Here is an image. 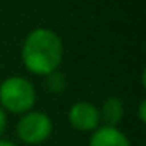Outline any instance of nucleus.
<instances>
[{"instance_id":"obj_1","label":"nucleus","mask_w":146,"mask_h":146,"mask_svg":"<svg viewBox=\"0 0 146 146\" xmlns=\"http://www.w3.org/2000/svg\"><path fill=\"white\" fill-rule=\"evenodd\" d=\"M21 58L29 72L47 76L60 68L63 60V41L54 30L38 27L25 36Z\"/></svg>"},{"instance_id":"obj_2","label":"nucleus","mask_w":146,"mask_h":146,"mask_svg":"<svg viewBox=\"0 0 146 146\" xmlns=\"http://www.w3.org/2000/svg\"><path fill=\"white\" fill-rule=\"evenodd\" d=\"M36 104V90L29 79L11 76L0 83V107L7 113L24 115L33 110Z\"/></svg>"},{"instance_id":"obj_3","label":"nucleus","mask_w":146,"mask_h":146,"mask_svg":"<svg viewBox=\"0 0 146 146\" xmlns=\"http://www.w3.org/2000/svg\"><path fill=\"white\" fill-rule=\"evenodd\" d=\"M52 132H54V123L50 116L39 110H30L21 115V119L16 124L17 138L30 146L44 143L46 140H49Z\"/></svg>"},{"instance_id":"obj_4","label":"nucleus","mask_w":146,"mask_h":146,"mask_svg":"<svg viewBox=\"0 0 146 146\" xmlns=\"http://www.w3.org/2000/svg\"><path fill=\"white\" fill-rule=\"evenodd\" d=\"M68 121L79 132H93L101 126L99 107L88 101L76 102L68 111Z\"/></svg>"},{"instance_id":"obj_5","label":"nucleus","mask_w":146,"mask_h":146,"mask_svg":"<svg viewBox=\"0 0 146 146\" xmlns=\"http://www.w3.org/2000/svg\"><path fill=\"white\" fill-rule=\"evenodd\" d=\"M88 146H132L127 135L118 127L99 126L91 132Z\"/></svg>"},{"instance_id":"obj_6","label":"nucleus","mask_w":146,"mask_h":146,"mask_svg":"<svg viewBox=\"0 0 146 146\" xmlns=\"http://www.w3.org/2000/svg\"><path fill=\"white\" fill-rule=\"evenodd\" d=\"M99 116H101L102 126H110V127H118L124 116V105L121 99L118 98H108L104 101L102 107L99 108Z\"/></svg>"},{"instance_id":"obj_7","label":"nucleus","mask_w":146,"mask_h":146,"mask_svg":"<svg viewBox=\"0 0 146 146\" xmlns=\"http://www.w3.org/2000/svg\"><path fill=\"white\" fill-rule=\"evenodd\" d=\"M46 85H47V90L54 94H60V93L64 91L66 88V79H64L63 72L60 71H54V72L47 74L46 76Z\"/></svg>"},{"instance_id":"obj_8","label":"nucleus","mask_w":146,"mask_h":146,"mask_svg":"<svg viewBox=\"0 0 146 146\" xmlns=\"http://www.w3.org/2000/svg\"><path fill=\"white\" fill-rule=\"evenodd\" d=\"M5 130H7V111L0 107V138L3 137Z\"/></svg>"},{"instance_id":"obj_9","label":"nucleus","mask_w":146,"mask_h":146,"mask_svg":"<svg viewBox=\"0 0 146 146\" xmlns=\"http://www.w3.org/2000/svg\"><path fill=\"white\" fill-rule=\"evenodd\" d=\"M138 119H140V123L146 121V101L145 99H141L138 104Z\"/></svg>"},{"instance_id":"obj_10","label":"nucleus","mask_w":146,"mask_h":146,"mask_svg":"<svg viewBox=\"0 0 146 146\" xmlns=\"http://www.w3.org/2000/svg\"><path fill=\"white\" fill-rule=\"evenodd\" d=\"M0 146H17L16 143L10 141V140H3V138H0Z\"/></svg>"}]
</instances>
